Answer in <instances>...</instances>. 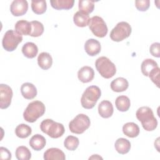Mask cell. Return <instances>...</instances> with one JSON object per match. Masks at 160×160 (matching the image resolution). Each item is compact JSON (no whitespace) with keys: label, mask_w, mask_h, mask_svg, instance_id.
<instances>
[{"label":"cell","mask_w":160,"mask_h":160,"mask_svg":"<svg viewBox=\"0 0 160 160\" xmlns=\"http://www.w3.org/2000/svg\"><path fill=\"white\" fill-rule=\"evenodd\" d=\"M38 64L39 66L44 69L47 70L49 69L52 64V58L49 53L42 52L39 54L38 57Z\"/></svg>","instance_id":"d6986e66"},{"label":"cell","mask_w":160,"mask_h":160,"mask_svg":"<svg viewBox=\"0 0 160 160\" xmlns=\"http://www.w3.org/2000/svg\"><path fill=\"white\" fill-rule=\"evenodd\" d=\"M159 68L156 67L151 70L148 75V77L152 82L154 83L158 88L159 87Z\"/></svg>","instance_id":"836d02e7"},{"label":"cell","mask_w":160,"mask_h":160,"mask_svg":"<svg viewBox=\"0 0 160 160\" xmlns=\"http://www.w3.org/2000/svg\"><path fill=\"white\" fill-rule=\"evenodd\" d=\"M110 86L113 91L120 92L126 91L128 88L129 82L128 80L124 78H118L111 82Z\"/></svg>","instance_id":"ac0fdd59"},{"label":"cell","mask_w":160,"mask_h":160,"mask_svg":"<svg viewBox=\"0 0 160 160\" xmlns=\"http://www.w3.org/2000/svg\"><path fill=\"white\" fill-rule=\"evenodd\" d=\"M44 104L40 101H34L29 103L23 112V118L28 122H34L45 112Z\"/></svg>","instance_id":"7a4b0ae2"},{"label":"cell","mask_w":160,"mask_h":160,"mask_svg":"<svg viewBox=\"0 0 160 160\" xmlns=\"http://www.w3.org/2000/svg\"><path fill=\"white\" fill-rule=\"evenodd\" d=\"M136 116L146 131H152L157 128L158 121L150 108L148 106L139 108L136 112Z\"/></svg>","instance_id":"6da1fadb"},{"label":"cell","mask_w":160,"mask_h":160,"mask_svg":"<svg viewBox=\"0 0 160 160\" xmlns=\"http://www.w3.org/2000/svg\"><path fill=\"white\" fill-rule=\"evenodd\" d=\"M95 66L100 75L106 79L111 78L116 72L115 64L105 56L98 58L95 62Z\"/></svg>","instance_id":"5b68a950"},{"label":"cell","mask_w":160,"mask_h":160,"mask_svg":"<svg viewBox=\"0 0 160 160\" xmlns=\"http://www.w3.org/2000/svg\"><path fill=\"white\" fill-rule=\"evenodd\" d=\"M44 159L45 160H64L66 156L63 151L56 148L48 149L44 153Z\"/></svg>","instance_id":"e0dca14e"},{"label":"cell","mask_w":160,"mask_h":160,"mask_svg":"<svg viewBox=\"0 0 160 160\" xmlns=\"http://www.w3.org/2000/svg\"><path fill=\"white\" fill-rule=\"evenodd\" d=\"M101 96V91L98 86H90L88 87L81 98L82 106L87 109L93 108Z\"/></svg>","instance_id":"3957f363"},{"label":"cell","mask_w":160,"mask_h":160,"mask_svg":"<svg viewBox=\"0 0 160 160\" xmlns=\"http://www.w3.org/2000/svg\"><path fill=\"white\" fill-rule=\"evenodd\" d=\"M0 155L1 159H11V152L6 148L1 147L0 148Z\"/></svg>","instance_id":"8d00e7d4"},{"label":"cell","mask_w":160,"mask_h":160,"mask_svg":"<svg viewBox=\"0 0 160 160\" xmlns=\"http://www.w3.org/2000/svg\"><path fill=\"white\" fill-rule=\"evenodd\" d=\"M114 147L118 153L125 154L128 153L131 149V142L127 139L121 138L116 141Z\"/></svg>","instance_id":"7402d4cb"},{"label":"cell","mask_w":160,"mask_h":160,"mask_svg":"<svg viewBox=\"0 0 160 160\" xmlns=\"http://www.w3.org/2000/svg\"><path fill=\"white\" fill-rule=\"evenodd\" d=\"M13 92L11 88L7 84H0V108H8L11 103Z\"/></svg>","instance_id":"30bf717a"},{"label":"cell","mask_w":160,"mask_h":160,"mask_svg":"<svg viewBox=\"0 0 160 160\" xmlns=\"http://www.w3.org/2000/svg\"><path fill=\"white\" fill-rule=\"evenodd\" d=\"M31 9L36 14H42L44 13L47 9V4L46 1H32Z\"/></svg>","instance_id":"f546056e"},{"label":"cell","mask_w":160,"mask_h":160,"mask_svg":"<svg viewBox=\"0 0 160 160\" xmlns=\"http://www.w3.org/2000/svg\"><path fill=\"white\" fill-rule=\"evenodd\" d=\"M101 49V46L100 42L95 39H89L84 44V50L91 56H94L98 54Z\"/></svg>","instance_id":"7c38bea8"},{"label":"cell","mask_w":160,"mask_h":160,"mask_svg":"<svg viewBox=\"0 0 160 160\" xmlns=\"http://www.w3.org/2000/svg\"><path fill=\"white\" fill-rule=\"evenodd\" d=\"M79 11L89 14L91 13L94 8V1L80 0L78 4Z\"/></svg>","instance_id":"f1b7e54d"},{"label":"cell","mask_w":160,"mask_h":160,"mask_svg":"<svg viewBox=\"0 0 160 160\" xmlns=\"http://www.w3.org/2000/svg\"><path fill=\"white\" fill-rule=\"evenodd\" d=\"M79 144V139L73 136H68L64 141V147L69 151H74Z\"/></svg>","instance_id":"1f68e13d"},{"label":"cell","mask_w":160,"mask_h":160,"mask_svg":"<svg viewBox=\"0 0 160 160\" xmlns=\"http://www.w3.org/2000/svg\"><path fill=\"white\" fill-rule=\"evenodd\" d=\"M21 92L25 99H32L37 95V89L33 84L25 82L21 87Z\"/></svg>","instance_id":"9a60e30c"},{"label":"cell","mask_w":160,"mask_h":160,"mask_svg":"<svg viewBox=\"0 0 160 160\" xmlns=\"http://www.w3.org/2000/svg\"><path fill=\"white\" fill-rule=\"evenodd\" d=\"M32 30L30 36L32 37H39L44 32L43 24L38 21H32L31 22Z\"/></svg>","instance_id":"d6a6232c"},{"label":"cell","mask_w":160,"mask_h":160,"mask_svg":"<svg viewBox=\"0 0 160 160\" xmlns=\"http://www.w3.org/2000/svg\"><path fill=\"white\" fill-rule=\"evenodd\" d=\"M91 125V121L88 116L84 114H78L69 123V128L71 132L80 134L87 130Z\"/></svg>","instance_id":"8992f818"},{"label":"cell","mask_w":160,"mask_h":160,"mask_svg":"<svg viewBox=\"0 0 160 160\" xmlns=\"http://www.w3.org/2000/svg\"><path fill=\"white\" fill-rule=\"evenodd\" d=\"M40 129L42 132L54 139L61 137L65 131L62 124L55 122L51 119L43 120L40 124Z\"/></svg>","instance_id":"277c9868"},{"label":"cell","mask_w":160,"mask_h":160,"mask_svg":"<svg viewBox=\"0 0 160 160\" xmlns=\"http://www.w3.org/2000/svg\"><path fill=\"white\" fill-rule=\"evenodd\" d=\"M22 41V36L16 31L10 29L6 31L2 40L3 48L9 52L14 51Z\"/></svg>","instance_id":"ba28073f"},{"label":"cell","mask_w":160,"mask_h":160,"mask_svg":"<svg viewBox=\"0 0 160 160\" xmlns=\"http://www.w3.org/2000/svg\"><path fill=\"white\" fill-rule=\"evenodd\" d=\"M89 14H85L81 11H77L73 16V21L75 25L78 27L83 28L88 25L89 21Z\"/></svg>","instance_id":"cb8c5ba5"},{"label":"cell","mask_w":160,"mask_h":160,"mask_svg":"<svg viewBox=\"0 0 160 160\" xmlns=\"http://www.w3.org/2000/svg\"><path fill=\"white\" fill-rule=\"evenodd\" d=\"M32 132V129L30 126L25 124H19L15 129V134L19 138H26L29 137Z\"/></svg>","instance_id":"83f0119b"},{"label":"cell","mask_w":160,"mask_h":160,"mask_svg":"<svg viewBox=\"0 0 160 160\" xmlns=\"http://www.w3.org/2000/svg\"><path fill=\"white\" fill-rule=\"evenodd\" d=\"M15 31L20 35L28 36L31 34L32 26L31 22L22 19L16 22L14 26Z\"/></svg>","instance_id":"2e32d148"},{"label":"cell","mask_w":160,"mask_h":160,"mask_svg":"<svg viewBox=\"0 0 160 160\" xmlns=\"http://www.w3.org/2000/svg\"><path fill=\"white\" fill-rule=\"evenodd\" d=\"M16 157L18 160H28L31 158V152L27 147L21 146L16 150Z\"/></svg>","instance_id":"4dcf8cb0"},{"label":"cell","mask_w":160,"mask_h":160,"mask_svg":"<svg viewBox=\"0 0 160 160\" xmlns=\"http://www.w3.org/2000/svg\"><path fill=\"white\" fill-rule=\"evenodd\" d=\"M115 105L118 110H119V111H127L129 109L131 106L130 99L128 96H119L116 99Z\"/></svg>","instance_id":"484cf974"},{"label":"cell","mask_w":160,"mask_h":160,"mask_svg":"<svg viewBox=\"0 0 160 160\" xmlns=\"http://www.w3.org/2000/svg\"><path fill=\"white\" fill-rule=\"evenodd\" d=\"M114 112L113 106L109 101L104 100L101 101L98 106V112L103 118H110Z\"/></svg>","instance_id":"5bb4252c"},{"label":"cell","mask_w":160,"mask_h":160,"mask_svg":"<svg viewBox=\"0 0 160 160\" xmlns=\"http://www.w3.org/2000/svg\"><path fill=\"white\" fill-rule=\"evenodd\" d=\"M52 8L57 10L70 9L74 3V0H53L50 1Z\"/></svg>","instance_id":"d4e9b609"},{"label":"cell","mask_w":160,"mask_h":160,"mask_svg":"<svg viewBox=\"0 0 160 160\" xmlns=\"http://www.w3.org/2000/svg\"><path fill=\"white\" fill-rule=\"evenodd\" d=\"M28 9V3L26 0H14L10 6L11 14L14 16L25 14Z\"/></svg>","instance_id":"8fae6325"},{"label":"cell","mask_w":160,"mask_h":160,"mask_svg":"<svg viewBox=\"0 0 160 160\" xmlns=\"http://www.w3.org/2000/svg\"><path fill=\"white\" fill-rule=\"evenodd\" d=\"M22 52L25 57L32 59L38 54V48L34 42H28L23 45L22 48Z\"/></svg>","instance_id":"603a6c76"},{"label":"cell","mask_w":160,"mask_h":160,"mask_svg":"<svg viewBox=\"0 0 160 160\" xmlns=\"http://www.w3.org/2000/svg\"><path fill=\"white\" fill-rule=\"evenodd\" d=\"M139 128L134 122H127L122 126V132L126 136L131 138L137 137L139 134Z\"/></svg>","instance_id":"ffe728a7"},{"label":"cell","mask_w":160,"mask_h":160,"mask_svg":"<svg viewBox=\"0 0 160 160\" xmlns=\"http://www.w3.org/2000/svg\"><path fill=\"white\" fill-rule=\"evenodd\" d=\"M29 146L35 151H40L42 149L46 144V141L44 136L41 134H37L32 136L29 140Z\"/></svg>","instance_id":"44dd1931"},{"label":"cell","mask_w":160,"mask_h":160,"mask_svg":"<svg viewBox=\"0 0 160 160\" xmlns=\"http://www.w3.org/2000/svg\"><path fill=\"white\" fill-rule=\"evenodd\" d=\"M89 159H102V158L101 157L99 156L98 154H94L92 156L90 157Z\"/></svg>","instance_id":"74e56055"},{"label":"cell","mask_w":160,"mask_h":160,"mask_svg":"<svg viewBox=\"0 0 160 160\" xmlns=\"http://www.w3.org/2000/svg\"><path fill=\"white\" fill-rule=\"evenodd\" d=\"M135 6L137 9L139 11H146L148 9L150 6L149 0H139L135 1Z\"/></svg>","instance_id":"e575fe53"},{"label":"cell","mask_w":160,"mask_h":160,"mask_svg":"<svg viewBox=\"0 0 160 160\" xmlns=\"http://www.w3.org/2000/svg\"><path fill=\"white\" fill-rule=\"evenodd\" d=\"M88 26L93 34L98 38H104L108 33V29L106 22L98 16L90 18Z\"/></svg>","instance_id":"9c48e42d"},{"label":"cell","mask_w":160,"mask_h":160,"mask_svg":"<svg viewBox=\"0 0 160 160\" xmlns=\"http://www.w3.org/2000/svg\"><path fill=\"white\" fill-rule=\"evenodd\" d=\"M130 24L125 21L118 22L110 32V38L116 42H120L128 38L131 34Z\"/></svg>","instance_id":"52a82bcc"},{"label":"cell","mask_w":160,"mask_h":160,"mask_svg":"<svg viewBox=\"0 0 160 160\" xmlns=\"http://www.w3.org/2000/svg\"><path fill=\"white\" fill-rule=\"evenodd\" d=\"M156 67H158V65L154 60L152 59H146L141 63V69L143 75L148 76L151 71Z\"/></svg>","instance_id":"4316f807"},{"label":"cell","mask_w":160,"mask_h":160,"mask_svg":"<svg viewBox=\"0 0 160 160\" xmlns=\"http://www.w3.org/2000/svg\"><path fill=\"white\" fill-rule=\"evenodd\" d=\"M94 76L93 69L89 66H85L82 67L78 72V78L83 83L91 82Z\"/></svg>","instance_id":"4fadbf2b"},{"label":"cell","mask_w":160,"mask_h":160,"mask_svg":"<svg viewBox=\"0 0 160 160\" xmlns=\"http://www.w3.org/2000/svg\"><path fill=\"white\" fill-rule=\"evenodd\" d=\"M160 44L159 42L152 43L149 48V52L152 56L156 58L160 57Z\"/></svg>","instance_id":"d590c367"}]
</instances>
